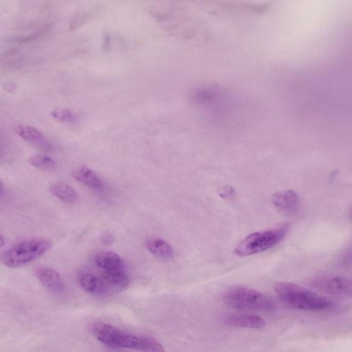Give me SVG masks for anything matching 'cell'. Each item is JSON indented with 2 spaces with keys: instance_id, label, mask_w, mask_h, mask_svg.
Masks as SVG:
<instances>
[{
  "instance_id": "obj_1",
  "label": "cell",
  "mask_w": 352,
  "mask_h": 352,
  "mask_svg": "<svg viewBox=\"0 0 352 352\" xmlns=\"http://www.w3.org/2000/svg\"><path fill=\"white\" fill-rule=\"evenodd\" d=\"M92 331L97 340L106 346L129 348L141 352H165L163 346L154 339L127 333L109 324L96 323Z\"/></svg>"
},
{
  "instance_id": "obj_2",
  "label": "cell",
  "mask_w": 352,
  "mask_h": 352,
  "mask_svg": "<svg viewBox=\"0 0 352 352\" xmlns=\"http://www.w3.org/2000/svg\"><path fill=\"white\" fill-rule=\"evenodd\" d=\"M275 291L281 302L297 309L320 312L335 305L328 297L293 283H278L275 286Z\"/></svg>"
},
{
  "instance_id": "obj_3",
  "label": "cell",
  "mask_w": 352,
  "mask_h": 352,
  "mask_svg": "<svg viewBox=\"0 0 352 352\" xmlns=\"http://www.w3.org/2000/svg\"><path fill=\"white\" fill-rule=\"evenodd\" d=\"M52 247V242L45 239L20 242L3 252L1 262L10 268L26 266L47 253Z\"/></svg>"
},
{
  "instance_id": "obj_4",
  "label": "cell",
  "mask_w": 352,
  "mask_h": 352,
  "mask_svg": "<svg viewBox=\"0 0 352 352\" xmlns=\"http://www.w3.org/2000/svg\"><path fill=\"white\" fill-rule=\"evenodd\" d=\"M224 301L229 307L241 310L268 312L275 307L271 299L259 292L247 288H230L224 294Z\"/></svg>"
},
{
  "instance_id": "obj_5",
  "label": "cell",
  "mask_w": 352,
  "mask_h": 352,
  "mask_svg": "<svg viewBox=\"0 0 352 352\" xmlns=\"http://www.w3.org/2000/svg\"><path fill=\"white\" fill-rule=\"evenodd\" d=\"M288 230L289 226L285 224L277 229L252 233L238 244L235 250V254L242 256H250L269 250L282 241Z\"/></svg>"
},
{
  "instance_id": "obj_6",
  "label": "cell",
  "mask_w": 352,
  "mask_h": 352,
  "mask_svg": "<svg viewBox=\"0 0 352 352\" xmlns=\"http://www.w3.org/2000/svg\"><path fill=\"white\" fill-rule=\"evenodd\" d=\"M313 288L334 296L352 297V280L337 275L318 276L310 281Z\"/></svg>"
},
{
  "instance_id": "obj_7",
  "label": "cell",
  "mask_w": 352,
  "mask_h": 352,
  "mask_svg": "<svg viewBox=\"0 0 352 352\" xmlns=\"http://www.w3.org/2000/svg\"><path fill=\"white\" fill-rule=\"evenodd\" d=\"M78 281L82 289L91 295H106L113 292L102 276L82 272L78 276Z\"/></svg>"
},
{
  "instance_id": "obj_8",
  "label": "cell",
  "mask_w": 352,
  "mask_h": 352,
  "mask_svg": "<svg viewBox=\"0 0 352 352\" xmlns=\"http://www.w3.org/2000/svg\"><path fill=\"white\" fill-rule=\"evenodd\" d=\"M272 203L281 211L293 213L300 205V198L293 190L281 191L272 196Z\"/></svg>"
},
{
  "instance_id": "obj_9",
  "label": "cell",
  "mask_w": 352,
  "mask_h": 352,
  "mask_svg": "<svg viewBox=\"0 0 352 352\" xmlns=\"http://www.w3.org/2000/svg\"><path fill=\"white\" fill-rule=\"evenodd\" d=\"M95 264L102 272L124 270L125 265L123 259L118 254L113 252H101L97 254L95 258Z\"/></svg>"
},
{
  "instance_id": "obj_10",
  "label": "cell",
  "mask_w": 352,
  "mask_h": 352,
  "mask_svg": "<svg viewBox=\"0 0 352 352\" xmlns=\"http://www.w3.org/2000/svg\"><path fill=\"white\" fill-rule=\"evenodd\" d=\"M37 277L42 284L49 291L55 293L64 291L65 286L59 274L52 268H41L37 272Z\"/></svg>"
},
{
  "instance_id": "obj_11",
  "label": "cell",
  "mask_w": 352,
  "mask_h": 352,
  "mask_svg": "<svg viewBox=\"0 0 352 352\" xmlns=\"http://www.w3.org/2000/svg\"><path fill=\"white\" fill-rule=\"evenodd\" d=\"M226 321L227 324L238 328L261 329L266 325L262 318L250 314H234L228 316Z\"/></svg>"
},
{
  "instance_id": "obj_12",
  "label": "cell",
  "mask_w": 352,
  "mask_h": 352,
  "mask_svg": "<svg viewBox=\"0 0 352 352\" xmlns=\"http://www.w3.org/2000/svg\"><path fill=\"white\" fill-rule=\"evenodd\" d=\"M74 179L95 190H101L102 188V182L98 175L86 166L77 168L72 173Z\"/></svg>"
},
{
  "instance_id": "obj_13",
  "label": "cell",
  "mask_w": 352,
  "mask_h": 352,
  "mask_svg": "<svg viewBox=\"0 0 352 352\" xmlns=\"http://www.w3.org/2000/svg\"><path fill=\"white\" fill-rule=\"evenodd\" d=\"M16 132L19 137L22 138L26 142L44 148H47L49 146L44 134L35 127L29 125H19L17 127Z\"/></svg>"
},
{
  "instance_id": "obj_14",
  "label": "cell",
  "mask_w": 352,
  "mask_h": 352,
  "mask_svg": "<svg viewBox=\"0 0 352 352\" xmlns=\"http://www.w3.org/2000/svg\"><path fill=\"white\" fill-rule=\"evenodd\" d=\"M146 247L153 255L164 260L172 259L173 251L172 248L167 242L158 238H150L147 240Z\"/></svg>"
},
{
  "instance_id": "obj_15",
  "label": "cell",
  "mask_w": 352,
  "mask_h": 352,
  "mask_svg": "<svg viewBox=\"0 0 352 352\" xmlns=\"http://www.w3.org/2000/svg\"><path fill=\"white\" fill-rule=\"evenodd\" d=\"M50 191L54 197L68 204H74L78 201L77 192L67 184H54L50 187Z\"/></svg>"
},
{
  "instance_id": "obj_16",
  "label": "cell",
  "mask_w": 352,
  "mask_h": 352,
  "mask_svg": "<svg viewBox=\"0 0 352 352\" xmlns=\"http://www.w3.org/2000/svg\"><path fill=\"white\" fill-rule=\"evenodd\" d=\"M31 164L37 169L44 171H51L55 168V162L45 155H37L31 158Z\"/></svg>"
},
{
  "instance_id": "obj_17",
  "label": "cell",
  "mask_w": 352,
  "mask_h": 352,
  "mask_svg": "<svg viewBox=\"0 0 352 352\" xmlns=\"http://www.w3.org/2000/svg\"><path fill=\"white\" fill-rule=\"evenodd\" d=\"M23 61L22 52L17 49H10L2 55V63L5 66L13 68L19 66Z\"/></svg>"
},
{
  "instance_id": "obj_18",
  "label": "cell",
  "mask_w": 352,
  "mask_h": 352,
  "mask_svg": "<svg viewBox=\"0 0 352 352\" xmlns=\"http://www.w3.org/2000/svg\"><path fill=\"white\" fill-rule=\"evenodd\" d=\"M52 116L56 121L63 123L73 124L77 123V114L70 109L61 108L55 109L52 112Z\"/></svg>"
},
{
  "instance_id": "obj_19",
  "label": "cell",
  "mask_w": 352,
  "mask_h": 352,
  "mask_svg": "<svg viewBox=\"0 0 352 352\" xmlns=\"http://www.w3.org/2000/svg\"><path fill=\"white\" fill-rule=\"evenodd\" d=\"M50 28L51 25L48 24L47 26H44V27L41 28L40 31H37L35 32V33H31V34L26 35V36L15 37V38H12L10 41L11 42H14V43H27V42H31L32 40H35L37 37L43 35L44 33H47Z\"/></svg>"
},
{
  "instance_id": "obj_20",
  "label": "cell",
  "mask_w": 352,
  "mask_h": 352,
  "mask_svg": "<svg viewBox=\"0 0 352 352\" xmlns=\"http://www.w3.org/2000/svg\"><path fill=\"white\" fill-rule=\"evenodd\" d=\"M219 196H222L223 198H225L226 197H227L229 198V197H232V196L234 195V191L233 190V189H231L229 188V187H227V188H223V190H221V192L219 193Z\"/></svg>"
},
{
  "instance_id": "obj_21",
  "label": "cell",
  "mask_w": 352,
  "mask_h": 352,
  "mask_svg": "<svg viewBox=\"0 0 352 352\" xmlns=\"http://www.w3.org/2000/svg\"><path fill=\"white\" fill-rule=\"evenodd\" d=\"M102 243L104 244H107V245H110V244H112L113 242V238L111 236V235H105V236H104V238H102Z\"/></svg>"
},
{
  "instance_id": "obj_22",
  "label": "cell",
  "mask_w": 352,
  "mask_h": 352,
  "mask_svg": "<svg viewBox=\"0 0 352 352\" xmlns=\"http://www.w3.org/2000/svg\"><path fill=\"white\" fill-rule=\"evenodd\" d=\"M1 247H3V236H1Z\"/></svg>"
}]
</instances>
